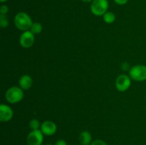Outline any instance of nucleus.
Masks as SVG:
<instances>
[{
    "label": "nucleus",
    "instance_id": "obj_1",
    "mask_svg": "<svg viewBox=\"0 0 146 145\" xmlns=\"http://www.w3.org/2000/svg\"><path fill=\"white\" fill-rule=\"evenodd\" d=\"M14 24L21 31H29L31 28L33 22L31 17L24 12H19L14 17Z\"/></svg>",
    "mask_w": 146,
    "mask_h": 145
},
{
    "label": "nucleus",
    "instance_id": "obj_2",
    "mask_svg": "<svg viewBox=\"0 0 146 145\" xmlns=\"http://www.w3.org/2000/svg\"><path fill=\"white\" fill-rule=\"evenodd\" d=\"M5 98L9 103L15 104L19 102L24 98L23 90L17 86L11 87L6 92Z\"/></svg>",
    "mask_w": 146,
    "mask_h": 145
},
{
    "label": "nucleus",
    "instance_id": "obj_3",
    "mask_svg": "<svg viewBox=\"0 0 146 145\" xmlns=\"http://www.w3.org/2000/svg\"><path fill=\"white\" fill-rule=\"evenodd\" d=\"M129 76L135 81H144L146 80V66L137 65L132 67L130 70Z\"/></svg>",
    "mask_w": 146,
    "mask_h": 145
},
{
    "label": "nucleus",
    "instance_id": "obj_4",
    "mask_svg": "<svg viewBox=\"0 0 146 145\" xmlns=\"http://www.w3.org/2000/svg\"><path fill=\"white\" fill-rule=\"evenodd\" d=\"M108 9V0H94L91 5V12L96 16H104Z\"/></svg>",
    "mask_w": 146,
    "mask_h": 145
},
{
    "label": "nucleus",
    "instance_id": "obj_5",
    "mask_svg": "<svg viewBox=\"0 0 146 145\" xmlns=\"http://www.w3.org/2000/svg\"><path fill=\"white\" fill-rule=\"evenodd\" d=\"M44 141V134L40 129L32 130L27 138L28 145H41Z\"/></svg>",
    "mask_w": 146,
    "mask_h": 145
},
{
    "label": "nucleus",
    "instance_id": "obj_6",
    "mask_svg": "<svg viewBox=\"0 0 146 145\" xmlns=\"http://www.w3.org/2000/svg\"><path fill=\"white\" fill-rule=\"evenodd\" d=\"M131 84V80L130 76L124 75V74L119 75L115 81V87L120 92L126 91L130 88Z\"/></svg>",
    "mask_w": 146,
    "mask_h": 145
},
{
    "label": "nucleus",
    "instance_id": "obj_7",
    "mask_svg": "<svg viewBox=\"0 0 146 145\" xmlns=\"http://www.w3.org/2000/svg\"><path fill=\"white\" fill-rule=\"evenodd\" d=\"M34 34L31 31H26L21 34L20 36L19 42L22 47L26 48H30L34 44Z\"/></svg>",
    "mask_w": 146,
    "mask_h": 145
},
{
    "label": "nucleus",
    "instance_id": "obj_8",
    "mask_svg": "<svg viewBox=\"0 0 146 145\" xmlns=\"http://www.w3.org/2000/svg\"><path fill=\"white\" fill-rule=\"evenodd\" d=\"M56 125L51 121H46L41 125V131L44 134V135L52 136L56 132Z\"/></svg>",
    "mask_w": 146,
    "mask_h": 145
},
{
    "label": "nucleus",
    "instance_id": "obj_9",
    "mask_svg": "<svg viewBox=\"0 0 146 145\" xmlns=\"http://www.w3.org/2000/svg\"><path fill=\"white\" fill-rule=\"evenodd\" d=\"M12 109L9 106L4 104L0 105V120L1 122H9L13 117Z\"/></svg>",
    "mask_w": 146,
    "mask_h": 145
},
{
    "label": "nucleus",
    "instance_id": "obj_10",
    "mask_svg": "<svg viewBox=\"0 0 146 145\" xmlns=\"http://www.w3.org/2000/svg\"><path fill=\"white\" fill-rule=\"evenodd\" d=\"M33 83V80L31 76L28 75H24L19 79V86L22 90H29L31 87Z\"/></svg>",
    "mask_w": 146,
    "mask_h": 145
},
{
    "label": "nucleus",
    "instance_id": "obj_11",
    "mask_svg": "<svg viewBox=\"0 0 146 145\" xmlns=\"http://www.w3.org/2000/svg\"><path fill=\"white\" fill-rule=\"evenodd\" d=\"M80 143L82 145H91L92 142V136L88 131H84L79 136Z\"/></svg>",
    "mask_w": 146,
    "mask_h": 145
},
{
    "label": "nucleus",
    "instance_id": "obj_12",
    "mask_svg": "<svg viewBox=\"0 0 146 145\" xmlns=\"http://www.w3.org/2000/svg\"><path fill=\"white\" fill-rule=\"evenodd\" d=\"M104 20L106 24H112L115 21V16L111 11H107L106 13L104 14Z\"/></svg>",
    "mask_w": 146,
    "mask_h": 145
},
{
    "label": "nucleus",
    "instance_id": "obj_13",
    "mask_svg": "<svg viewBox=\"0 0 146 145\" xmlns=\"http://www.w3.org/2000/svg\"><path fill=\"white\" fill-rule=\"evenodd\" d=\"M30 31L35 35V34H39L42 31V25L38 22L33 23L31 25Z\"/></svg>",
    "mask_w": 146,
    "mask_h": 145
},
{
    "label": "nucleus",
    "instance_id": "obj_14",
    "mask_svg": "<svg viewBox=\"0 0 146 145\" xmlns=\"http://www.w3.org/2000/svg\"><path fill=\"white\" fill-rule=\"evenodd\" d=\"M29 127L32 130H37L39 129V127H41V125L39 121L36 119H33L30 121Z\"/></svg>",
    "mask_w": 146,
    "mask_h": 145
},
{
    "label": "nucleus",
    "instance_id": "obj_15",
    "mask_svg": "<svg viewBox=\"0 0 146 145\" xmlns=\"http://www.w3.org/2000/svg\"><path fill=\"white\" fill-rule=\"evenodd\" d=\"M9 25V20L5 15L1 14L0 16V26L2 28H7Z\"/></svg>",
    "mask_w": 146,
    "mask_h": 145
},
{
    "label": "nucleus",
    "instance_id": "obj_16",
    "mask_svg": "<svg viewBox=\"0 0 146 145\" xmlns=\"http://www.w3.org/2000/svg\"><path fill=\"white\" fill-rule=\"evenodd\" d=\"M91 145H108L104 141L101 140V139H96V140H94L91 142Z\"/></svg>",
    "mask_w": 146,
    "mask_h": 145
},
{
    "label": "nucleus",
    "instance_id": "obj_17",
    "mask_svg": "<svg viewBox=\"0 0 146 145\" xmlns=\"http://www.w3.org/2000/svg\"><path fill=\"white\" fill-rule=\"evenodd\" d=\"M9 11V8L6 5H2L0 8V12H1V14H4L5 15L7 12Z\"/></svg>",
    "mask_w": 146,
    "mask_h": 145
},
{
    "label": "nucleus",
    "instance_id": "obj_18",
    "mask_svg": "<svg viewBox=\"0 0 146 145\" xmlns=\"http://www.w3.org/2000/svg\"><path fill=\"white\" fill-rule=\"evenodd\" d=\"M128 0H114L116 4H119V5H123V4H125L127 2H128Z\"/></svg>",
    "mask_w": 146,
    "mask_h": 145
},
{
    "label": "nucleus",
    "instance_id": "obj_19",
    "mask_svg": "<svg viewBox=\"0 0 146 145\" xmlns=\"http://www.w3.org/2000/svg\"><path fill=\"white\" fill-rule=\"evenodd\" d=\"M55 145H67V143L66 142V141L63 140V139H59L56 142Z\"/></svg>",
    "mask_w": 146,
    "mask_h": 145
},
{
    "label": "nucleus",
    "instance_id": "obj_20",
    "mask_svg": "<svg viewBox=\"0 0 146 145\" xmlns=\"http://www.w3.org/2000/svg\"><path fill=\"white\" fill-rule=\"evenodd\" d=\"M128 67H129V65H128V64L126 63H124L122 65V68L124 71H127V70L128 69Z\"/></svg>",
    "mask_w": 146,
    "mask_h": 145
},
{
    "label": "nucleus",
    "instance_id": "obj_21",
    "mask_svg": "<svg viewBox=\"0 0 146 145\" xmlns=\"http://www.w3.org/2000/svg\"><path fill=\"white\" fill-rule=\"evenodd\" d=\"M81 1H83L84 2H91L92 0H81Z\"/></svg>",
    "mask_w": 146,
    "mask_h": 145
},
{
    "label": "nucleus",
    "instance_id": "obj_22",
    "mask_svg": "<svg viewBox=\"0 0 146 145\" xmlns=\"http://www.w3.org/2000/svg\"><path fill=\"white\" fill-rule=\"evenodd\" d=\"M7 1V0H0V1H1V2H4V1Z\"/></svg>",
    "mask_w": 146,
    "mask_h": 145
},
{
    "label": "nucleus",
    "instance_id": "obj_23",
    "mask_svg": "<svg viewBox=\"0 0 146 145\" xmlns=\"http://www.w3.org/2000/svg\"><path fill=\"white\" fill-rule=\"evenodd\" d=\"M46 145H52V144H46Z\"/></svg>",
    "mask_w": 146,
    "mask_h": 145
}]
</instances>
